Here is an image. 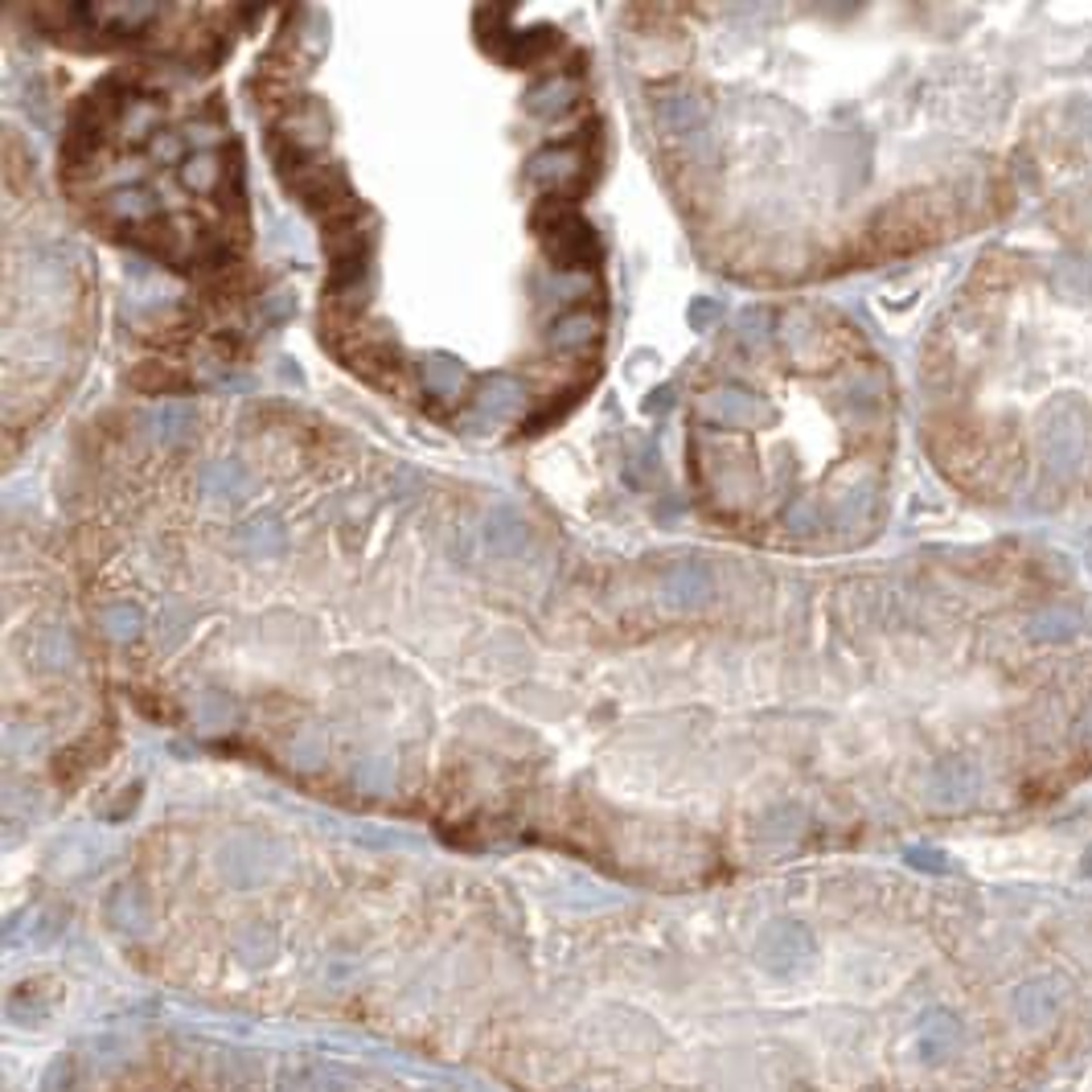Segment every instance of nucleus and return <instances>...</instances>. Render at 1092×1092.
Wrapping results in <instances>:
<instances>
[{"label": "nucleus", "instance_id": "obj_1", "mask_svg": "<svg viewBox=\"0 0 1092 1092\" xmlns=\"http://www.w3.org/2000/svg\"><path fill=\"white\" fill-rule=\"evenodd\" d=\"M719 595V579L711 572V563L699 555L678 558L662 572V604L674 612H703L706 604H715Z\"/></svg>", "mask_w": 1092, "mask_h": 1092}, {"label": "nucleus", "instance_id": "obj_2", "mask_svg": "<svg viewBox=\"0 0 1092 1092\" xmlns=\"http://www.w3.org/2000/svg\"><path fill=\"white\" fill-rule=\"evenodd\" d=\"M538 223V235L547 242V251L555 255L563 267H588L595 260V235L592 226L583 223V218H575L572 210H542L535 218Z\"/></svg>", "mask_w": 1092, "mask_h": 1092}, {"label": "nucleus", "instance_id": "obj_3", "mask_svg": "<svg viewBox=\"0 0 1092 1092\" xmlns=\"http://www.w3.org/2000/svg\"><path fill=\"white\" fill-rule=\"evenodd\" d=\"M1011 1011H1015L1018 1027H1031V1031L1047 1027V1022L1059 1015V986H1055V978L1022 981V986L1015 990V1002H1011Z\"/></svg>", "mask_w": 1092, "mask_h": 1092}, {"label": "nucleus", "instance_id": "obj_4", "mask_svg": "<svg viewBox=\"0 0 1092 1092\" xmlns=\"http://www.w3.org/2000/svg\"><path fill=\"white\" fill-rule=\"evenodd\" d=\"M703 415L719 419V424H756V419H764V415H768V407L760 403L752 390L719 387V390H711V394L703 399Z\"/></svg>", "mask_w": 1092, "mask_h": 1092}, {"label": "nucleus", "instance_id": "obj_5", "mask_svg": "<svg viewBox=\"0 0 1092 1092\" xmlns=\"http://www.w3.org/2000/svg\"><path fill=\"white\" fill-rule=\"evenodd\" d=\"M522 399H526V387H522L514 374H498V378H489L481 390H477V399H473V415L477 419H510L514 411L522 407Z\"/></svg>", "mask_w": 1092, "mask_h": 1092}, {"label": "nucleus", "instance_id": "obj_6", "mask_svg": "<svg viewBox=\"0 0 1092 1092\" xmlns=\"http://www.w3.org/2000/svg\"><path fill=\"white\" fill-rule=\"evenodd\" d=\"M653 115H657V124H662L669 136H682V140L699 136V131H703V120H706L703 103H699L694 95H662L657 108H653Z\"/></svg>", "mask_w": 1092, "mask_h": 1092}, {"label": "nucleus", "instance_id": "obj_7", "mask_svg": "<svg viewBox=\"0 0 1092 1092\" xmlns=\"http://www.w3.org/2000/svg\"><path fill=\"white\" fill-rule=\"evenodd\" d=\"M579 173H583V152L579 149H547L530 161V177L547 189H563Z\"/></svg>", "mask_w": 1092, "mask_h": 1092}, {"label": "nucleus", "instance_id": "obj_8", "mask_svg": "<svg viewBox=\"0 0 1092 1092\" xmlns=\"http://www.w3.org/2000/svg\"><path fill=\"white\" fill-rule=\"evenodd\" d=\"M103 214L115 218V223H124V226H140L156 214V198H152L149 189H120V193L108 198Z\"/></svg>", "mask_w": 1092, "mask_h": 1092}, {"label": "nucleus", "instance_id": "obj_9", "mask_svg": "<svg viewBox=\"0 0 1092 1092\" xmlns=\"http://www.w3.org/2000/svg\"><path fill=\"white\" fill-rule=\"evenodd\" d=\"M149 424L161 444H181L189 431H193V424H198V415H193L189 403H165V407L152 411Z\"/></svg>", "mask_w": 1092, "mask_h": 1092}, {"label": "nucleus", "instance_id": "obj_10", "mask_svg": "<svg viewBox=\"0 0 1092 1092\" xmlns=\"http://www.w3.org/2000/svg\"><path fill=\"white\" fill-rule=\"evenodd\" d=\"M600 337V321L592 313H567L558 316V325L551 329V341L558 350H588Z\"/></svg>", "mask_w": 1092, "mask_h": 1092}, {"label": "nucleus", "instance_id": "obj_11", "mask_svg": "<svg viewBox=\"0 0 1092 1092\" xmlns=\"http://www.w3.org/2000/svg\"><path fill=\"white\" fill-rule=\"evenodd\" d=\"M489 542L498 555H518L522 542H526V522L514 514V510H493L489 518Z\"/></svg>", "mask_w": 1092, "mask_h": 1092}, {"label": "nucleus", "instance_id": "obj_12", "mask_svg": "<svg viewBox=\"0 0 1092 1092\" xmlns=\"http://www.w3.org/2000/svg\"><path fill=\"white\" fill-rule=\"evenodd\" d=\"M575 95H579V87H575L572 78H551V83H542V87L530 91V112H538V115L567 112L575 103Z\"/></svg>", "mask_w": 1092, "mask_h": 1092}, {"label": "nucleus", "instance_id": "obj_13", "mask_svg": "<svg viewBox=\"0 0 1092 1092\" xmlns=\"http://www.w3.org/2000/svg\"><path fill=\"white\" fill-rule=\"evenodd\" d=\"M99 625H103V632L112 637V641H131V637H140V629H145V612L136 608V604H108L103 608V616H99Z\"/></svg>", "mask_w": 1092, "mask_h": 1092}, {"label": "nucleus", "instance_id": "obj_14", "mask_svg": "<svg viewBox=\"0 0 1092 1092\" xmlns=\"http://www.w3.org/2000/svg\"><path fill=\"white\" fill-rule=\"evenodd\" d=\"M205 493H214V498H239L242 489H247V468L239 461H218L205 468Z\"/></svg>", "mask_w": 1092, "mask_h": 1092}, {"label": "nucleus", "instance_id": "obj_15", "mask_svg": "<svg viewBox=\"0 0 1092 1092\" xmlns=\"http://www.w3.org/2000/svg\"><path fill=\"white\" fill-rule=\"evenodd\" d=\"M424 382L436 394H456L464 387V374H461V362H452V357H427L424 362Z\"/></svg>", "mask_w": 1092, "mask_h": 1092}, {"label": "nucleus", "instance_id": "obj_16", "mask_svg": "<svg viewBox=\"0 0 1092 1092\" xmlns=\"http://www.w3.org/2000/svg\"><path fill=\"white\" fill-rule=\"evenodd\" d=\"M957 1035H962V1031H957V1018L937 1011V1015L925 1022V1052L932 1055V1059H941V1055L957 1043Z\"/></svg>", "mask_w": 1092, "mask_h": 1092}, {"label": "nucleus", "instance_id": "obj_17", "mask_svg": "<svg viewBox=\"0 0 1092 1092\" xmlns=\"http://www.w3.org/2000/svg\"><path fill=\"white\" fill-rule=\"evenodd\" d=\"M181 181L189 189H214L223 181V165H218V156L214 152H198V156H189L186 165H181Z\"/></svg>", "mask_w": 1092, "mask_h": 1092}, {"label": "nucleus", "instance_id": "obj_18", "mask_svg": "<svg viewBox=\"0 0 1092 1092\" xmlns=\"http://www.w3.org/2000/svg\"><path fill=\"white\" fill-rule=\"evenodd\" d=\"M193 715H198V723H202V727H230V723L239 719V706L230 703L226 694H218V690H210V694H202V699H198Z\"/></svg>", "mask_w": 1092, "mask_h": 1092}, {"label": "nucleus", "instance_id": "obj_19", "mask_svg": "<svg viewBox=\"0 0 1092 1092\" xmlns=\"http://www.w3.org/2000/svg\"><path fill=\"white\" fill-rule=\"evenodd\" d=\"M242 542H247L255 555H276V551H284L288 535H284V526H279V522H255V526H247Z\"/></svg>", "mask_w": 1092, "mask_h": 1092}, {"label": "nucleus", "instance_id": "obj_20", "mask_svg": "<svg viewBox=\"0 0 1092 1092\" xmlns=\"http://www.w3.org/2000/svg\"><path fill=\"white\" fill-rule=\"evenodd\" d=\"M38 653L46 666H66L71 662V641L62 632H46V637H38Z\"/></svg>", "mask_w": 1092, "mask_h": 1092}, {"label": "nucleus", "instance_id": "obj_21", "mask_svg": "<svg viewBox=\"0 0 1092 1092\" xmlns=\"http://www.w3.org/2000/svg\"><path fill=\"white\" fill-rule=\"evenodd\" d=\"M387 777H390V760L387 756H378V760H371L362 773H357V780L362 785H387Z\"/></svg>", "mask_w": 1092, "mask_h": 1092}, {"label": "nucleus", "instance_id": "obj_22", "mask_svg": "<svg viewBox=\"0 0 1092 1092\" xmlns=\"http://www.w3.org/2000/svg\"><path fill=\"white\" fill-rule=\"evenodd\" d=\"M715 316H719V304H715V300L703 297L690 304V325H694V329H703L706 321H715Z\"/></svg>", "mask_w": 1092, "mask_h": 1092}, {"label": "nucleus", "instance_id": "obj_23", "mask_svg": "<svg viewBox=\"0 0 1092 1092\" xmlns=\"http://www.w3.org/2000/svg\"><path fill=\"white\" fill-rule=\"evenodd\" d=\"M912 863H916V867H928V870H949V867H944V858L937 851H916V854H912Z\"/></svg>", "mask_w": 1092, "mask_h": 1092}, {"label": "nucleus", "instance_id": "obj_24", "mask_svg": "<svg viewBox=\"0 0 1092 1092\" xmlns=\"http://www.w3.org/2000/svg\"><path fill=\"white\" fill-rule=\"evenodd\" d=\"M1084 870H1089V875H1092V851H1089V863H1084Z\"/></svg>", "mask_w": 1092, "mask_h": 1092}]
</instances>
